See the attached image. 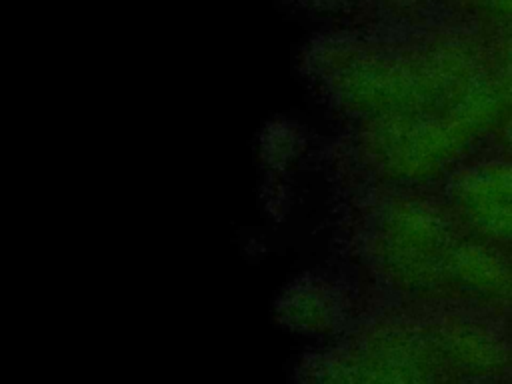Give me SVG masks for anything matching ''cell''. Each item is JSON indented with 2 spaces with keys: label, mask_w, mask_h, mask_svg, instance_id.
Instances as JSON below:
<instances>
[{
  "label": "cell",
  "mask_w": 512,
  "mask_h": 384,
  "mask_svg": "<svg viewBox=\"0 0 512 384\" xmlns=\"http://www.w3.org/2000/svg\"><path fill=\"white\" fill-rule=\"evenodd\" d=\"M488 192L512 200V160H494L468 170L458 182L460 194Z\"/></svg>",
  "instance_id": "cell-4"
},
{
  "label": "cell",
  "mask_w": 512,
  "mask_h": 384,
  "mask_svg": "<svg viewBox=\"0 0 512 384\" xmlns=\"http://www.w3.org/2000/svg\"><path fill=\"white\" fill-rule=\"evenodd\" d=\"M496 84H498V90H500L508 110L512 112V64H506L502 68V72L496 76Z\"/></svg>",
  "instance_id": "cell-5"
},
{
  "label": "cell",
  "mask_w": 512,
  "mask_h": 384,
  "mask_svg": "<svg viewBox=\"0 0 512 384\" xmlns=\"http://www.w3.org/2000/svg\"><path fill=\"white\" fill-rule=\"evenodd\" d=\"M460 204L472 228L494 246H512V200L488 194H460Z\"/></svg>",
  "instance_id": "cell-3"
},
{
  "label": "cell",
  "mask_w": 512,
  "mask_h": 384,
  "mask_svg": "<svg viewBox=\"0 0 512 384\" xmlns=\"http://www.w3.org/2000/svg\"><path fill=\"white\" fill-rule=\"evenodd\" d=\"M504 52H506V64H512V36L508 38Z\"/></svg>",
  "instance_id": "cell-8"
},
{
  "label": "cell",
  "mask_w": 512,
  "mask_h": 384,
  "mask_svg": "<svg viewBox=\"0 0 512 384\" xmlns=\"http://www.w3.org/2000/svg\"><path fill=\"white\" fill-rule=\"evenodd\" d=\"M452 270L474 294L498 306L512 304V262L490 242H464L452 254Z\"/></svg>",
  "instance_id": "cell-1"
},
{
  "label": "cell",
  "mask_w": 512,
  "mask_h": 384,
  "mask_svg": "<svg viewBox=\"0 0 512 384\" xmlns=\"http://www.w3.org/2000/svg\"><path fill=\"white\" fill-rule=\"evenodd\" d=\"M458 360L478 376H502L512 368V350L500 334L480 324H462L452 334Z\"/></svg>",
  "instance_id": "cell-2"
},
{
  "label": "cell",
  "mask_w": 512,
  "mask_h": 384,
  "mask_svg": "<svg viewBox=\"0 0 512 384\" xmlns=\"http://www.w3.org/2000/svg\"><path fill=\"white\" fill-rule=\"evenodd\" d=\"M496 134H498V140L500 144L512 152V112H508L504 116V120L500 122V126L496 128Z\"/></svg>",
  "instance_id": "cell-6"
},
{
  "label": "cell",
  "mask_w": 512,
  "mask_h": 384,
  "mask_svg": "<svg viewBox=\"0 0 512 384\" xmlns=\"http://www.w3.org/2000/svg\"><path fill=\"white\" fill-rule=\"evenodd\" d=\"M488 6L502 18L512 20V0H486Z\"/></svg>",
  "instance_id": "cell-7"
}]
</instances>
